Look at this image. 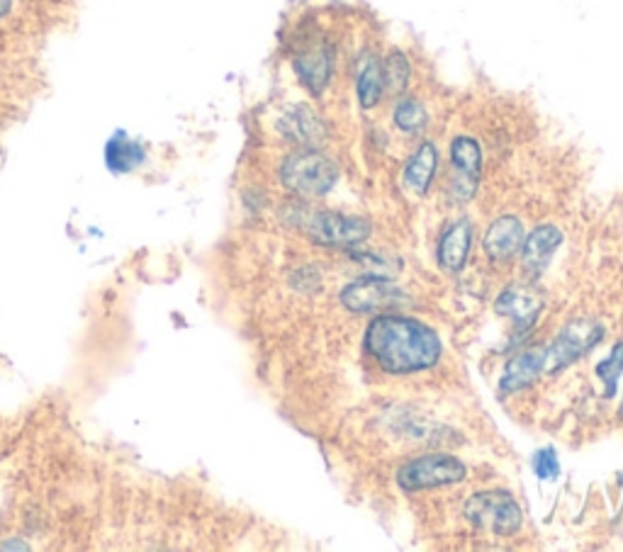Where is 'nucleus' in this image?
Returning <instances> with one entry per match:
<instances>
[{
	"mask_svg": "<svg viewBox=\"0 0 623 552\" xmlns=\"http://www.w3.org/2000/svg\"><path fill=\"white\" fill-rule=\"evenodd\" d=\"M363 343L375 363L395 375L428 371L441 357L438 334L410 316H377L367 326Z\"/></svg>",
	"mask_w": 623,
	"mask_h": 552,
	"instance_id": "nucleus-1",
	"label": "nucleus"
},
{
	"mask_svg": "<svg viewBox=\"0 0 623 552\" xmlns=\"http://www.w3.org/2000/svg\"><path fill=\"white\" fill-rule=\"evenodd\" d=\"M281 180L285 188L298 192L302 198H320L339 180V168L322 151L304 149L283 161Z\"/></svg>",
	"mask_w": 623,
	"mask_h": 552,
	"instance_id": "nucleus-2",
	"label": "nucleus"
},
{
	"mask_svg": "<svg viewBox=\"0 0 623 552\" xmlns=\"http://www.w3.org/2000/svg\"><path fill=\"white\" fill-rule=\"evenodd\" d=\"M465 516L477 528L493 530L497 536H514L521 528V511L512 494L479 492L465 504Z\"/></svg>",
	"mask_w": 623,
	"mask_h": 552,
	"instance_id": "nucleus-3",
	"label": "nucleus"
},
{
	"mask_svg": "<svg viewBox=\"0 0 623 552\" xmlns=\"http://www.w3.org/2000/svg\"><path fill=\"white\" fill-rule=\"evenodd\" d=\"M463 479H465V465L451 455L416 457L412 463L400 467V473H397V482H400V487L407 489V492L458 485L463 482Z\"/></svg>",
	"mask_w": 623,
	"mask_h": 552,
	"instance_id": "nucleus-4",
	"label": "nucleus"
},
{
	"mask_svg": "<svg viewBox=\"0 0 623 552\" xmlns=\"http://www.w3.org/2000/svg\"><path fill=\"white\" fill-rule=\"evenodd\" d=\"M308 229L316 241L326 243V247H359L371 234L365 219L339 212H316Z\"/></svg>",
	"mask_w": 623,
	"mask_h": 552,
	"instance_id": "nucleus-5",
	"label": "nucleus"
},
{
	"mask_svg": "<svg viewBox=\"0 0 623 552\" xmlns=\"http://www.w3.org/2000/svg\"><path fill=\"white\" fill-rule=\"evenodd\" d=\"M404 300V294L400 288H393L383 278H365L351 283L349 288H344L341 302L344 306H349L351 312H373V310H387V306H395Z\"/></svg>",
	"mask_w": 623,
	"mask_h": 552,
	"instance_id": "nucleus-6",
	"label": "nucleus"
},
{
	"mask_svg": "<svg viewBox=\"0 0 623 552\" xmlns=\"http://www.w3.org/2000/svg\"><path fill=\"white\" fill-rule=\"evenodd\" d=\"M599 339H601V326L589 322L570 324L568 329L558 336L556 343L546 349V367L548 371H556V367L570 365L572 361H577L582 353L589 351Z\"/></svg>",
	"mask_w": 623,
	"mask_h": 552,
	"instance_id": "nucleus-7",
	"label": "nucleus"
},
{
	"mask_svg": "<svg viewBox=\"0 0 623 552\" xmlns=\"http://www.w3.org/2000/svg\"><path fill=\"white\" fill-rule=\"evenodd\" d=\"M451 161L456 173V198L470 200L475 192L479 178V163H483V151L473 137H458L451 145Z\"/></svg>",
	"mask_w": 623,
	"mask_h": 552,
	"instance_id": "nucleus-8",
	"label": "nucleus"
},
{
	"mask_svg": "<svg viewBox=\"0 0 623 552\" xmlns=\"http://www.w3.org/2000/svg\"><path fill=\"white\" fill-rule=\"evenodd\" d=\"M546 371V349H534L516 355L512 363L507 365V371L502 375V392H516L524 390L536 377Z\"/></svg>",
	"mask_w": 623,
	"mask_h": 552,
	"instance_id": "nucleus-9",
	"label": "nucleus"
},
{
	"mask_svg": "<svg viewBox=\"0 0 623 552\" xmlns=\"http://www.w3.org/2000/svg\"><path fill=\"white\" fill-rule=\"evenodd\" d=\"M524 241V229L516 217H499L493 227L487 229L485 249L495 261H507L521 249Z\"/></svg>",
	"mask_w": 623,
	"mask_h": 552,
	"instance_id": "nucleus-10",
	"label": "nucleus"
},
{
	"mask_svg": "<svg viewBox=\"0 0 623 552\" xmlns=\"http://www.w3.org/2000/svg\"><path fill=\"white\" fill-rule=\"evenodd\" d=\"M436 166H438V151L432 141H424V145L414 151V156L407 161L404 186L416 192V196H424L436 176Z\"/></svg>",
	"mask_w": 623,
	"mask_h": 552,
	"instance_id": "nucleus-11",
	"label": "nucleus"
},
{
	"mask_svg": "<svg viewBox=\"0 0 623 552\" xmlns=\"http://www.w3.org/2000/svg\"><path fill=\"white\" fill-rule=\"evenodd\" d=\"M470 239H473V231H470L468 222H458L453 227H448L441 243H438V263L451 273L461 271L470 253Z\"/></svg>",
	"mask_w": 623,
	"mask_h": 552,
	"instance_id": "nucleus-12",
	"label": "nucleus"
},
{
	"mask_svg": "<svg viewBox=\"0 0 623 552\" xmlns=\"http://www.w3.org/2000/svg\"><path fill=\"white\" fill-rule=\"evenodd\" d=\"M295 66H298L302 84L308 86L312 93H322V88L332 76V49L320 45L304 51V54L295 61Z\"/></svg>",
	"mask_w": 623,
	"mask_h": 552,
	"instance_id": "nucleus-13",
	"label": "nucleus"
},
{
	"mask_svg": "<svg viewBox=\"0 0 623 552\" xmlns=\"http://www.w3.org/2000/svg\"><path fill=\"white\" fill-rule=\"evenodd\" d=\"M563 241V234L556 227H538L531 237L526 239L524 247V265L531 273H540L553 259L556 249Z\"/></svg>",
	"mask_w": 623,
	"mask_h": 552,
	"instance_id": "nucleus-14",
	"label": "nucleus"
},
{
	"mask_svg": "<svg viewBox=\"0 0 623 552\" xmlns=\"http://www.w3.org/2000/svg\"><path fill=\"white\" fill-rule=\"evenodd\" d=\"M281 129H283L285 137L298 141V145H304V147L316 145V141H320L324 135L322 122L316 120L308 108H298V110L288 112V115H285L281 122Z\"/></svg>",
	"mask_w": 623,
	"mask_h": 552,
	"instance_id": "nucleus-15",
	"label": "nucleus"
},
{
	"mask_svg": "<svg viewBox=\"0 0 623 552\" xmlns=\"http://www.w3.org/2000/svg\"><path fill=\"white\" fill-rule=\"evenodd\" d=\"M105 161L112 173H129L145 161V149H141V145H137L135 139H129L125 131H117V135L108 141Z\"/></svg>",
	"mask_w": 623,
	"mask_h": 552,
	"instance_id": "nucleus-16",
	"label": "nucleus"
},
{
	"mask_svg": "<svg viewBox=\"0 0 623 552\" xmlns=\"http://www.w3.org/2000/svg\"><path fill=\"white\" fill-rule=\"evenodd\" d=\"M383 66L373 54L361 57V66H359V102L361 108L371 110L381 102L383 96Z\"/></svg>",
	"mask_w": 623,
	"mask_h": 552,
	"instance_id": "nucleus-17",
	"label": "nucleus"
},
{
	"mask_svg": "<svg viewBox=\"0 0 623 552\" xmlns=\"http://www.w3.org/2000/svg\"><path fill=\"white\" fill-rule=\"evenodd\" d=\"M538 300L534 294H528L524 290H507L502 298L497 300V312L504 316H514L516 322L528 324L538 314Z\"/></svg>",
	"mask_w": 623,
	"mask_h": 552,
	"instance_id": "nucleus-18",
	"label": "nucleus"
},
{
	"mask_svg": "<svg viewBox=\"0 0 623 552\" xmlns=\"http://www.w3.org/2000/svg\"><path fill=\"white\" fill-rule=\"evenodd\" d=\"M426 120H428L426 112L416 100L404 98L395 105V125L402 131H407V135H416V131H422L426 127Z\"/></svg>",
	"mask_w": 623,
	"mask_h": 552,
	"instance_id": "nucleus-19",
	"label": "nucleus"
},
{
	"mask_svg": "<svg viewBox=\"0 0 623 552\" xmlns=\"http://www.w3.org/2000/svg\"><path fill=\"white\" fill-rule=\"evenodd\" d=\"M407 80H410V64L402 54L387 57L383 64V84L390 88V93H402L407 88Z\"/></svg>",
	"mask_w": 623,
	"mask_h": 552,
	"instance_id": "nucleus-20",
	"label": "nucleus"
},
{
	"mask_svg": "<svg viewBox=\"0 0 623 552\" xmlns=\"http://www.w3.org/2000/svg\"><path fill=\"white\" fill-rule=\"evenodd\" d=\"M621 373H623V346H616L614 353H611L607 361L597 367V375L607 385V397H611V392L616 390V382H619Z\"/></svg>",
	"mask_w": 623,
	"mask_h": 552,
	"instance_id": "nucleus-21",
	"label": "nucleus"
},
{
	"mask_svg": "<svg viewBox=\"0 0 623 552\" xmlns=\"http://www.w3.org/2000/svg\"><path fill=\"white\" fill-rule=\"evenodd\" d=\"M534 473L538 479H544V482H550V479H556L560 475L558 455L553 448H540L534 455Z\"/></svg>",
	"mask_w": 623,
	"mask_h": 552,
	"instance_id": "nucleus-22",
	"label": "nucleus"
},
{
	"mask_svg": "<svg viewBox=\"0 0 623 552\" xmlns=\"http://www.w3.org/2000/svg\"><path fill=\"white\" fill-rule=\"evenodd\" d=\"M10 3H13V0H0V17H3L8 10H10Z\"/></svg>",
	"mask_w": 623,
	"mask_h": 552,
	"instance_id": "nucleus-23",
	"label": "nucleus"
}]
</instances>
